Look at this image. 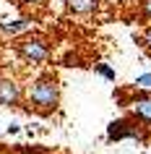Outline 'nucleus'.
<instances>
[{
  "label": "nucleus",
  "instance_id": "obj_1",
  "mask_svg": "<svg viewBox=\"0 0 151 154\" xmlns=\"http://www.w3.org/2000/svg\"><path fill=\"white\" fill-rule=\"evenodd\" d=\"M29 102L34 105V110L39 112H52L60 102V89H57V81L52 76H42L39 81L32 86L29 91Z\"/></svg>",
  "mask_w": 151,
  "mask_h": 154
},
{
  "label": "nucleus",
  "instance_id": "obj_2",
  "mask_svg": "<svg viewBox=\"0 0 151 154\" xmlns=\"http://www.w3.org/2000/svg\"><path fill=\"white\" fill-rule=\"evenodd\" d=\"M21 55L29 63H42V60H47L50 47L44 39H26V42H21Z\"/></svg>",
  "mask_w": 151,
  "mask_h": 154
},
{
  "label": "nucleus",
  "instance_id": "obj_3",
  "mask_svg": "<svg viewBox=\"0 0 151 154\" xmlns=\"http://www.w3.org/2000/svg\"><path fill=\"white\" fill-rule=\"evenodd\" d=\"M107 138H110V141H122V138H135V141H141L143 133L135 128V125L125 123V120H115V123H110V128H107Z\"/></svg>",
  "mask_w": 151,
  "mask_h": 154
},
{
  "label": "nucleus",
  "instance_id": "obj_4",
  "mask_svg": "<svg viewBox=\"0 0 151 154\" xmlns=\"http://www.w3.org/2000/svg\"><path fill=\"white\" fill-rule=\"evenodd\" d=\"M21 102V86L13 79H0V105H18Z\"/></svg>",
  "mask_w": 151,
  "mask_h": 154
},
{
  "label": "nucleus",
  "instance_id": "obj_5",
  "mask_svg": "<svg viewBox=\"0 0 151 154\" xmlns=\"http://www.w3.org/2000/svg\"><path fill=\"white\" fill-rule=\"evenodd\" d=\"M130 110H133V115L141 123H149V125H151V94H141V97H135L133 102H130Z\"/></svg>",
  "mask_w": 151,
  "mask_h": 154
},
{
  "label": "nucleus",
  "instance_id": "obj_6",
  "mask_svg": "<svg viewBox=\"0 0 151 154\" xmlns=\"http://www.w3.org/2000/svg\"><path fill=\"white\" fill-rule=\"evenodd\" d=\"M65 3L73 13H94L99 5V0H65Z\"/></svg>",
  "mask_w": 151,
  "mask_h": 154
},
{
  "label": "nucleus",
  "instance_id": "obj_7",
  "mask_svg": "<svg viewBox=\"0 0 151 154\" xmlns=\"http://www.w3.org/2000/svg\"><path fill=\"white\" fill-rule=\"evenodd\" d=\"M29 26H32L29 18H18V21H11V24H0V29L5 34H18V32H24V29H29Z\"/></svg>",
  "mask_w": 151,
  "mask_h": 154
},
{
  "label": "nucleus",
  "instance_id": "obj_8",
  "mask_svg": "<svg viewBox=\"0 0 151 154\" xmlns=\"http://www.w3.org/2000/svg\"><path fill=\"white\" fill-rule=\"evenodd\" d=\"M135 86H138V89H151V73L138 76V79H135Z\"/></svg>",
  "mask_w": 151,
  "mask_h": 154
},
{
  "label": "nucleus",
  "instance_id": "obj_9",
  "mask_svg": "<svg viewBox=\"0 0 151 154\" xmlns=\"http://www.w3.org/2000/svg\"><path fill=\"white\" fill-rule=\"evenodd\" d=\"M96 73H102V76H104V79H110V81H115V71H112V68H110V65H96Z\"/></svg>",
  "mask_w": 151,
  "mask_h": 154
},
{
  "label": "nucleus",
  "instance_id": "obj_10",
  "mask_svg": "<svg viewBox=\"0 0 151 154\" xmlns=\"http://www.w3.org/2000/svg\"><path fill=\"white\" fill-rule=\"evenodd\" d=\"M143 45H146V47H149V52H151V29L143 34Z\"/></svg>",
  "mask_w": 151,
  "mask_h": 154
},
{
  "label": "nucleus",
  "instance_id": "obj_11",
  "mask_svg": "<svg viewBox=\"0 0 151 154\" xmlns=\"http://www.w3.org/2000/svg\"><path fill=\"white\" fill-rule=\"evenodd\" d=\"M143 13L151 18V0H143Z\"/></svg>",
  "mask_w": 151,
  "mask_h": 154
},
{
  "label": "nucleus",
  "instance_id": "obj_12",
  "mask_svg": "<svg viewBox=\"0 0 151 154\" xmlns=\"http://www.w3.org/2000/svg\"><path fill=\"white\" fill-rule=\"evenodd\" d=\"M24 3H29V5H42L44 0H24Z\"/></svg>",
  "mask_w": 151,
  "mask_h": 154
}]
</instances>
